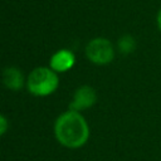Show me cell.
<instances>
[{
	"instance_id": "7a4b0ae2",
	"label": "cell",
	"mask_w": 161,
	"mask_h": 161,
	"mask_svg": "<svg viewBox=\"0 0 161 161\" xmlns=\"http://www.w3.org/2000/svg\"><path fill=\"white\" fill-rule=\"evenodd\" d=\"M26 89L29 93L36 97H47L54 93L59 86V78L57 72L50 67L34 68L26 78Z\"/></svg>"
},
{
	"instance_id": "ba28073f",
	"label": "cell",
	"mask_w": 161,
	"mask_h": 161,
	"mask_svg": "<svg viewBox=\"0 0 161 161\" xmlns=\"http://www.w3.org/2000/svg\"><path fill=\"white\" fill-rule=\"evenodd\" d=\"M9 128V121L5 116L0 114V136H3Z\"/></svg>"
},
{
	"instance_id": "52a82bcc",
	"label": "cell",
	"mask_w": 161,
	"mask_h": 161,
	"mask_svg": "<svg viewBox=\"0 0 161 161\" xmlns=\"http://www.w3.org/2000/svg\"><path fill=\"white\" fill-rule=\"evenodd\" d=\"M117 47H118V50L122 54H130L136 49V40L132 35L125 34L118 39Z\"/></svg>"
},
{
	"instance_id": "9c48e42d",
	"label": "cell",
	"mask_w": 161,
	"mask_h": 161,
	"mask_svg": "<svg viewBox=\"0 0 161 161\" xmlns=\"http://www.w3.org/2000/svg\"><path fill=\"white\" fill-rule=\"evenodd\" d=\"M156 23H157V26L161 31V8H160V10L157 11V15H156Z\"/></svg>"
},
{
	"instance_id": "3957f363",
	"label": "cell",
	"mask_w": 161,
	"mask_h": 161,
	"mask_svg": "<svg viewBox=\"0 0 161 161\" xmlns=\"http://www.w3.org/2000/svg\"><path fill=\"white\" fill-rule=\"evenodd\" d=\"M86 57L97 65H104L113 60V44L106 38H94L86 47Z\"/></svg>"
},
{
	"instance_id": "8992f818",
	"label": "cell",
	"mask_w": 161,
	"mask_h": 161,
	"mask_svg": "<svg viewBox=\"0 0 161 161\" xmlns=\"http://www.w3.org/2000/svg\"><path fill=\"white\" fill-rule=\"evenodd\" d=\"M1 79H3V83L4 86L10 89V91H20L24 84L26 83V79L24 78L21 70L16 67H8L3 70V74H1Z\"/></svg>"
},
{
	"instance_id": "277c9868",
	"label": "cell",
	"mask_w": 161,
	"mask_h": 161,
	"mask_svg": "<svg viewBox=\"0 0 161 161\" xmlns=\"http://www.w3.org/2000/svg\"><path fill=\"white\" fill-rule=\"evenodd\" d=\"M97 102V93L91 86H80L75 89L73 99L69 103V109L80 112L83 109L91 108Z\"/></svg>"
},
{
	"instance_id": "6da1fadb",
	"label": "cell",
	"mask_w": 161,
	"mask_h": 161,
	"mask_svg": "<svg viewBox=\"0 0 161 161\" xmlns=\"http://www.w3.org/2000/svg\"><path fill=\"white\" fill-rule=\"evenodd\" d=\"M54 135L57 141L64 147L79 148L89 138V127L80 112L69 109L55 119Z\"/></svg>"
},
{
	"instance_id": "5b68a950",
	"label": "cell",
	"mask_w": 161,
	"mask_h": 161,
	"mask_svg": "<svg viewBox=\"0 0 161 161\" xmlns=\"http://www.w3.org/2000/svg\"><path fill=\"white\" fill-rule=\"evenodd\" d=\"M74 63H75V57H74L73 52H70L68 49H60V50L55 52L49 60L50 68L57 73L68 72L69 69L73 68Z\"/></svg>"
}]
</instances>
